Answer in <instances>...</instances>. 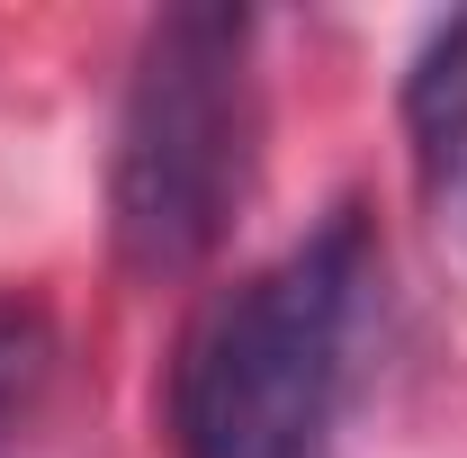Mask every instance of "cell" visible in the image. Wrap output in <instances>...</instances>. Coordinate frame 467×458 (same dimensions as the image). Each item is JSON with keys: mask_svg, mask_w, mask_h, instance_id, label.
Here are the masks:
<instances>
[{"mask_svg": "<svg viewBox=\"0 0 467 458\" xmlns=\"http://www.w3.org/2000/svg\"><path fill=\"white\" fill-rule=\"evenodd\" d=\"M368 306V225L342 207L296 252L225 287L171 369L180 458H333L350 404V342Z\"/></svg>", "mask_w": 467, "mask_h": 458, "instance_id": "obj_1", "label": "cell"}, {"mask_svg": "<svg viewBox=\"0 0 467 458\" xmlns=\"http://www.w3.org/2000/svg\"><path fill=\"white\" fill-rule=\"evenodd\" d=\"M261 162V81L243 9H171L144 27V55L117 109L109 234L135 279H180L225 243Z\"/></svg>", "mask_w": 467, "mask_h": 458, "instance_id": "obj_2", "label": "cell"}, {"mask_svg": "<svg viewBox=\"0 0 467 458\" xmlns=\"http://www.w3.org/2000/svg\"><path fill=\"white\" fill-rule=\"evenodd\" d=\"M405 144L431 225L467 252V9L422 36V55L405 72Z\"/></svg>", "mask_w": 467, "mask_h": 458, "instance_id": "obj_3", "label": "cell"}, {"mask_svg": "<svg viewBox=\"0 0 467 458\" xmlns=\"http://www.w3.org/2000/svg\"><path fill=\"white\" fill-rule=\"evenodd\" d=\"M46 378H55V315L36 297L0 287V458L18 450V432L36 422Z\"/></svg>", "mask_w": 467, "mask_h": 458, "instance_id": "obj_4", "label": "cell"}]
</instances>
